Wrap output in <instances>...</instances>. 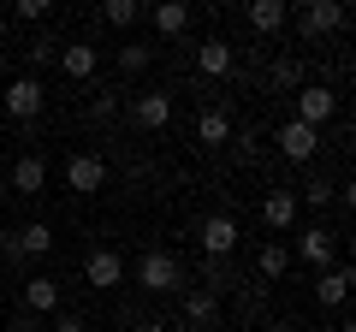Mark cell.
Returning <instances> with one entry per match:
<instances>
[{
  "label": "cell",
  "instance_id": "obj_28",
  "mask_svg": "<svg viewBox=\"0 0 356 332\" xmlns=\"http://www.w3.org/2000/svg\"><path fill=\"white\" fill-rule=\"evenodd\" d=\"M297 202H309V208H327V202H332V184H303V190H297Z\"/></svg>",
  "mask_w": 356,
  "mask_h": 332
},
{
  "label": "cell",
  "instance_id": "obj_33",
  "mask_svg": "<svg viewBox=\"0 0 356 332\" xmlns=\"http://www.w3.org/2000/svg\"><path fill=\"white\" fill-rule=\"evenodd\" d=\"M0 60H6V42H0Z\"/></svg>",
  "mask_w": 356,
  "mask_h": 332
},
{
  "label": "cell",
  "instance_id": "obj_22",
  "mask_svg": "<svg viewBox=\"0 0 356 332\" xmlns=\"http://www.w3.org/2000/svg\"><path fill=\"white\" fill-rule=\"evenodd\" d=\"M137 18H149V13H143V0H107V6H102V24H113V30H131Z\"/></svg>",
  "mask_w": 356,
  "mask_h": 332
},
{
  "label": "cell",
  "instance_id": "obj_25",
  "mask_svg": "<svg viewBox=\"0 0 356 332\" xmlns=\"http://www.w3.org/2000/svg\"><path fill=\"white\" fill-rule=\"evenodd\" d=\"M113 60H119V72H125V77H131V72H149V48H143V42H125Z\"/></svg>",
  "mask_w": 356,
  "mask_h": 332
},
{
  "label": "cell",
  "instance_id": "obj_3",
  "mask_svg": "<svg viewBox=\"0 0 356 332\" xmlns=\"http://www.w3.org/2000/svg\"><path fill=\"white\" fill-rule=\"evenodd\" d=\"M344 0H303L297 6V24H303V36H327V30H344Z\"/></svg>",
  "mask_w": 356,
  "mask_h": 332
},
{
  "label": "cell",
  "instance_id": "obj_18",
  "mask_svg": "<svg viewBox=\"0 0 356 332\" xmlns=\"http://www.w3.org/2000/svg\"><path fill=\"white\" fill-rule=\"evenodd\" d=\"M149 18H154V30H161V36H184V30H191V6H184V0H161Z\"/></svg>",
  "mask_w": 356,
  "mask_h": 332
},
{
  "label": "cell",
  "instance_id": "obj_17",
  "mask_svg": "<svg viewBox=\"0 0 356 332\" xmlns=\"http://www.w3.org/2000/svg\"><path fill=\"white\" fill-rule=\"evenodd\" d=\"M285 18H291L285 0H250V30H261V36H280Z\"/></svg>",
  "mask_w": 356,
  "mask_h": 332
},
{
  "label": "cell",
  "instance_id": "obj_16",
  "mask_svg": "<svg viewBox=\"0 0 356 332\" xmlns=\"http://www.w3.org/2000/svg\"><path fill=\"white\" fill-rule=\"evenodd\" d=\"M315 303H327V308H344L350 303V267H327L315 279Z\"/></svg>",
  "mask_w": 356,
  "mask_h": 332
},
{
  "label": "cell",
  "instance_id": "obj_27",
  "mask_svg": "<svg viewBox=\"0 0 356 332\" xmlns=\"http://www.w3.org/2000/svg\"><path fill=\"white\" fill-rule=\"evenodd\" d=\"M13 18H18V24H42V18H48V0H18Z\"/></svg>",
  "mask_w": 356,
  "mask_h": 332
},
{
  "label": "cell",
  "instance_id": "obj_11",
  "mask_svg": "<svg viewBox=\"0 0 356 332\" xmlns=\"http://www.w3.org/2000/svg\"><path fill=\"white\" fill-rule=\"evenodd\" d=\"M83 279L95 285V291H107V285H119V279H125V256H119V249H95V256L83 261Z\"/></svg>",
  "mask_w": 356,
  "mask_h": 332
},
{
  "label": "cell",
  "instance_id": "obj_24",
  "mask_svg": "<svg viewBox=\"0 0 356 332\" xmlns=\"http://www.w3.org/2000/svg\"><path fill=\"white\" fill-rule=\"evenodd\" d=\"M24 60H30V77H36L42 65H60V42H54V36H36V42L24 48Z\"/></svg>",
  "mask_w": 356,
  "mask_h": 332
},
{
  "label": "cell",
  "instance_id": "obj_29",
  "mask_svg": "<svg viewBox=\"0 0 356 332\" xmlns=\"http://www.w3.org/2000/svg\"><path fill=\"white\" fill-rule=\"evenodd\" d=\"M54 332H83V320L77 315H54Z\"/></svg>",
  "mask_w": 356,
  "mask_h": 332
},
{
  "label": "cell",
  "instance_id": "obj_8",
  "mask_svg": "<svg viewBox=\"0 0 356 332\" xmlns=\"http://www.w3.org/2000/svg\"><path fill=\"white\" fill-rule=\"evenodd\" d=\"M273 142H280L285 160H309V154L321 149V131H309V125H297V119H285V125L273 131Z\"/></svg>",
  "mask_w": 356,
  "mask_h": 332
},
{
  "label": "cell",
  "instance_id": "obj_5",
  "mask_svg": "<svg viewBox=\"0 0 356 332\" xmlns=\"http://www.w3.org/2000/svg\"><path fill=\"white\" fill-rule=\"evenodd\" d=\"M0 101H6V113H13V119H36L42 101H48V90H42V77H13Z\"/></svg>",
  "mask_w": 356,
  "mask_h": 332
},
{
  "label": "cell",
  "instance_id": "obj_13",
  "mask_svg": "<svg viewBox=\"0 0 356 332\" xmlns=\"http://www.w3.org/2000/svg\"><path fill=\"white\" fill-rule=\"evenodd\" d=\"M95 65H102V53L89 48V42H60V72L65 77L83 83V77H95Z\"/></svg>",
  "mask_w": 356,
  "mask_h": 332
},
{
  "label": "cell",
  "instance_id": "obj_1",
  "mask_svg": "<svg viewBox=\"0 0 356 332\" xmlns=\"http://www.w3.org/2000/svg\"><path fill=\"white\" fill-rule=\"evenodd\" d=\"M178 279H184V267H178V256H166V249H149V256L137 261V285L154 291V297L178 291Z\"/></svg>",
  "mask_w": 356,
  "mask_h": 332
},
{
  "label": "cell",
  "instance_id": "obj_32",
  "mask_svg": "<svg viewBox=\"0 0 356 332\" xmlns=\"http://www.w3.org/2000/svg\"><path fill=\"white\" fill-rule=\"evenodd\" d=\"M339 332H356V326H350V320H339Z\"/></svg>",
  "mask_w": 356,
  "mask_h": 332
},
{
  "label": "cell",
  "instance_id": "obj_21",
  "mask_svg": "<svg viewBox=\"0 0 356 332\" xmlns=\"http://www.w3.org/2000/svg\"><path fill=\"white\" fill-rule=\"evenodd\" d=\"M196 137H202V142H214V149H220V142L232 137V113H226V107H208V113L196 119Z\"/></svg>",
  "mask_w": 356,
  "mask_h": 332
},
{
  "label": "cell",
  "instance_id": "obj_10",
  "mask_svg": "<svg viewBox=\"0 0 356 332\" xmlns=\"http://www.w3.org/2000/svg\"><path fill=\"white\" fill-rule=\"evenodd\" d=\"M332 249H339V238H332V231H327V226H309V231H303V238H297V256H303V261H309V267H321V273H327V267H332Z\"/></svg>",
  "mask_w": 356,
  "mask_h": 332
},
{
  "label": "cell",
  "instance_id": "obj_30",
  "mask_svg": "<svg viewBox=\"0 0 356 332\" xmlns=\"http://www.w3.org/2000/svg\"><path fill=\"white\" fill-rule=\"evenodd\" d=\"M267 332H297V326H291V320H273V326H267Z\"/></svg>",
  "mask_w": 356,
  "mask_h": 332
},
{
  "label": "cell",
  "instance_id": "obj_19",
  "mask_svg": "<svg viewBox=\"0 0 356 332\" xmlns=\"http://www.w3.org/2000/svg\"><path fill=\"white\" fill-rule=\"evenodd\" d=\"M13 249H18V256H48V249H54V231L48 226H42V219H36V226H24V231H18V238H13Z\"/></svg>",
  "mask_w": 356,
  "mask_h": 332
},
{
  "label": "cell",
  "instance_id": "obj_9",
  "mask_svg": "<svg viewBox=\"0 0 356 332\" xmlns=\"http://www.w3.org/2000/svg\"><path fill=\"white\" fill-rule=\"evenodd\" d=\"M297 190H267V202H261V219H267V231L280 238V231H291L297 226Z\"/></svg>",
  "mask_w": 356,
  "mask_h": 332
},
{
  "label": "cell",
  "instance_id": "obj_20",
  "mask_svg": "<svg viewBox=\"0 0 356 332\" xmlns=\"http://www.w3.org/2000/svg\"><path fill=\"white\" fill-rule=\"evenodd\" d=\"M214 315H220V297L214 291H191V297H184V320H191V326H214Z\"/></svg>",
  "mask_w": 356,
  "mask_h": 332
},
{
  "label": "cell",
  "instance_id": "obj_7",
  "mask_svg": "<svg viewBox=\"0 0 356 332\" xmlns=\"http://www.w3.org/2000/svg\"><path fill=\"white\" fill-rule=\"evenodd\" d=\"M65 184H72L77 196H95L107 184V166H102V154H72L65 160Z\"/></svg>",
  "mask_w": 356,
  "mask_h": 332
},
{
  "label": "cell",
  "instance_id": "obj_31",
  "mask_svg": "<svg viewBox=\"0 0 356 332\" xmlns=\"http://www.w3.org/2000/svg\"><path fill=\"white\" fill-rule=\"evenodd\" d=\"M137 332H166V326H161V320H143V326H137Z\"/></svg>",
  "mask_w": 356,
  "mask_h": 332
},
{
  "label": "cell",
  "instance_id": "obj_12",
  "mask_svg": "<svg viewBox=\"0 0 356 332\" xmlns=\"http://www.w3.org/2000/svg\"><path fill=\"white\" fill-rule=\"evenodd\" d=\"M232 65H238V53H232L226 36H208L202 48H196V72H202V77H226Z\"/></svg>",
  "mask_w": 356,
  "mask_h": 332
},
{
  "label": "cell",
  "instance_id": "obj_2",
  "mask_svg": "<svg viewBox=\"0 0 356 332\" xmlns=\"http://www.w3.org/2000/svg\"><path fill=\"white\" fill-rule=\"evenodd\" d=\"M332 113H339V95H332L327 83H303V90H297V125L321 131Z\"/></svg>",
  "mask_w": 356,
  "mask_h": 332
},
{
  "label": "cell",
  "instance_id": "obj_15",
  "mask_svg": "<svg viewBox=\"0 0 356 332\" xmlns=\"http://www.w3.org/2000/svg\"><path fill=\"white\" fill-rule=\"evenodd\" d=\"M42 184H48L42 154H18V160H13V190H18V196H42Z\"/></svg>",
  "mask_w": 356,
  "mask_h": 332
},
{
  "label": "cell",
  "instance_id": "obj_6",
  "mask_svg": "<svg viewBox=\"0 0 356 332\" xmlns=\"http://www.w3.org/2000/svg\"><path fill=\"white\" fill-rule=\"evenodd\" d=\"M131 125H143V131H166V125H172V95H166V90L137 95V101H131Z\"/></svg>",
  "mask_w": 356,
  "mask_h": 332
},
{
  "label": "cell",
  "instance_id": "obj_14",
  "mask_svg": "<svg viewBox=\"0 0 356 332\" xmlns=\"http://www.w3.org/2000/svg\"><path fill=\"white\" fill-rule=\"evenodd\" d=\"M24 308L30 315H60V279H48V273H36V279L24 285Z\"/></svg>",
  "mask_w": 356,
  "mask_h": 332
},
{
  "label": "cell",
  "instance_id": "obj_26",
  "mask_svg": "<svg viewBox=\"0 0 356 332\" xmlns=\"http://www.w3.org/2000/svg\"><path fill=\"white\" fill-rule=\"evenodd\" d=\"M267 83H273V90H297V83H303V65H297V60H280L273 72H267Z\"/></svg>",
  "mask_w": 356,
  "mask_h": 332
},
{
  "label": "cell",
  "instance_id": "obj_4",
  "mask_svg": "<svg viewBox=\"0 0 356 332\" xmlns=\"http://www.w3.org/2000/svg\"><path fill=\"white\" fill-rule=\"evenodd\" d=\"M196 238H202V256H208V261H220V256H232V249H238L243 231H238V219H232V214H208Z\"/></svg>",
  "mask_w": 356,
  "mask_h": 332
},
{
  "label": "cell",
  "instance_id": "obj_23",
  "mask_svg": "<svg viewBox=\"0 0 356 332\" xmlns=\"http://www.w3.org/2000/svg\"><path fill=\"white\" fill-rule=\"evenodd\" d=\"M255 267H261V279H280V273L291 267V249H285V243H261V249H255Z\"/></svg>",
  "mask_w": 356,
  "mask_h": 332
}]
</instances>
